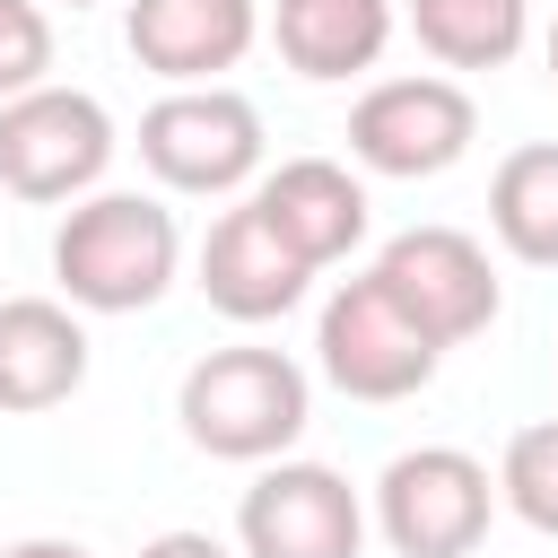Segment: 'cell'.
Listing matches in <instances>:
<instances>
[{
    "label": "cell",
    "mask_w": 558,
    "mask_h": 558,
    "mask_svg": "<svg viewBox=\"0 0 558 558\" xmlns=\"http://www.w3.org/2000/svg\"><path fill=\"white\" fill-rule=\"evenodd\" d=\"M52 270H61V288H70L78 305H96V314H140V305H157L166 279H174V218H166L157 201H140V192H96L87 209L61 218Z\"/></svg>",
    "instance_id": "obj_1"
},
{
    "label": "cell",
    "mask_w": 558,
    "mask_h": 558,
    "mask_svg": "<svg viewBox=\"0 0 558 558\" xmlns=\"http://www.w3.org/2000/svg\"><path fill=\"white\" fill-rule=\"evenodd\" d=\"M305 427V375L279 349H209L183 375V436L218 462H262L296 445Z\"/></svg>",
    "instance_id": "obj_2"
},
{
    "label": "cell",
    "mask_w": 558,
    "mask_h": 558,
    "mask_svg": "<svg viewBox=\"0 0 558 558\" xmlns=\"http://www.w3.org/2000/svg\"><path fill=\"white\" fill-rule=\"evenodd\" d=\"M436 357H445V340L366 270V279H349L331 305H323V366H331V384L349 392V401H401V392H418L427 375H436Z\"/></svg>",
    "instance_id": "obj_3"
},
{
    "label": "cell",
    "mask_w": 558,
    "mask_h": 558,
    "mask_svg": "<svg viewBox=\"0 0 558 558\" xmlns=\"http://www.w3.org/2000/svg\"><path fill=\"white\" fill-rule=\"evenodd\" d=\"M113 157V122L78 87H26L0 105V192L17 201H70Z\"/></svg>",
    "instance_id": "obj_4"
},
{
    "label": "cell",
    "mask_w": 558,
    "mask_h": 558,
    "mask_svg": "<svg viewBox=\"0 0 558 558\" xmlns=\"http://www.w3.org/2000/svg\"><path fill=\"white\" fill-rule=\"evenodd\" d=\"M140 157L174 192H227L262 157V113L235 87H174L140 113Z\"/></svg>",
    "instance_id": "obj_5"
},
{
    "label": "cell",
    "mask_w": 558,
    "mask_h": 558,
    "mask_svg": "<svg viewBox=\"0 0 558 558\" xmlns=\"http://www.w3.org/2000/svg\"><path fill=\"white\" fill-rule=\"evenodd\" d=\"M375 506H384V541L401 558H471L488 532V471L453 445H418L384 471Z\"/></svg>",
    "instance_id": "obj_6"
},
{
    "label": "cell",
    "mask_w": 558,
    "mask_h": 558,
    "mask_svg": "<svg viewBox=\"0 0 558 558\" xmlns=\"http://www.w3.org/2000/svg\"><path fill=\"white\" fill-rule=\"evenodd\" d=\"M471 96L453 78H384L357 96L349 113V148L375 166V174H445L462 148H471Z\"/></svg>",
    "instance_id": "obj_7"
},
{
    "label": "cell",
    "mask_w": 558,
    "mask_h": 558,
    "mask_svg": "<svg viewBox=\"0 0 558 558\" xmlns=\"http://www.w3.org/2000/svg\"><path fill=\"white\" fill-rule=\"evenodd\" d=\"M375 279L436 331V340H471L497 323V270L462 227H401L375 253Z\"/></svg>",
    "instance_id": "obj_8"
},
{
    "label": "cell",
    "mask_w": 558,
    "mask_h": 558,
    "mask_svg": "<svg viewBox=\"0 0 558 558\" xmlns=\"http://www.w3.org/2000/svg\"><path fill=\"white\" fill-rule=\"evenodd\" d=\"M235 532H244V558H357L366 514H357V497H349L340 471L279 462V471H262L244 488Z\"/></svg>",
    "instance_id": "obj_9"
},
{
    "label": "cell",
    "mask_w": 558,
    "mask_h": 558,
    "mask_svg": "<svg viewBox=\"0 0 558 558\" xmlns=\"http://www.w3.org/2000/svg\"><path fill=\"white\" fill-rule=\"evenodd\" d=\"M305 279H314V262L270 227L262 201L227 209V218L209 227V244H201V296H209L218 314H235V323H270V314H288V305L305 296Z\"/></svg>",
    "instance_id": "obj_10"
},
{
    "label": "cell",
    "mask_w": 558,
    "mask_h": 558,
    "mask_svg": "<svg viewBox=\"0 0 558 558\" xmlns=\"http://www.w3.org/2000/svg\"><path fill=\"white\" fill-rule=\"evenodd\" d=\"M244 44L253 0H131V52L174 87H209V70H235Z\"/></svg>",
    "instance_id": "obj_11"
},
{
    "label": "cell",
    "mask_w": 558,
    "mask_h": 558,
    "mask_svg": "<svg viewBox=\"0 0 558 558\" xmlns=\"http://www.w3.org/2000/svg\"><path fill=\"white\" fill-rule=\"evenodd\" d=\"M87 384V331L52 296L0 305V410H52Z\"/></svg>",
    "instance_id": "obj_12"
},
{
    "label": "cell",
    "mask_w": 558,
    "mask_h": 558,
    "mask_svg": "<svg viewBox=\"0 0 558 558\" xmlns=\"http://www.w3.org/2000/svg\"><path fill=\"white\" fill-rule=\"evenodd\" d=\"M253 201L270 209V227H279L314 270H323V262H340V253L366 235V192H357V174H349V166H331V157H288Z\"/></svg>",
    "instance_id": "obj_13"
},
{
    "label": "cell",
    "mask_w": 558,
    "mask_h": 558,
    "mask_svg": "<svg viewBox=\"0 0 558 558\" xmlns=\"http://www.w3.org/2000/svg\"><path fill=\"white\" fill-rule=\"evenodd\" d=\"M392 0H279V52L305 78H349L384 52Z\"/></svg>",
    "instance_id": "obj_14"
},
{
    "label": "cell",
    "mask_w": 558,
    "mask_h": 558,
    "mask_svg": "<svg viewBox=\"0 0 558 558\" xmlns=\"http://www.w3.org/2000/svg\"><path fill=\"white\" fill-rule=\"evenodd\" d=\"M488 218L506 235V253L523 262H558V140H532L497 166L488 183Z\"/></svg>",
    "instance_id": "obj_15"
},
{
    "label": "cell",
    "mask_w": 558,
    "mask_h": 558,
    "mask_svg": "<svg viewBox=\"0 0 558 558\" xmlns=\"http://www.w3.org/2000/svg\"><path fill=\"white\" fill-rule=\"evenodd\" d=\"M410 26L445 70H497L523 44V0H410Z\"/></svg>",
    "instance_id": "obj_16"
},
{
    "label": "cell",
    "mask_w": 558,
    "mask_h": 558,
    "mask_svg": "<svg viewBox=\"0 0 558 558\" xmlns=\"http://www.w3.org/2000/svg\"><path fill=\"white\" fill-rule=\"evenodd\" d=\"M497 488H506V506H514L532 532H549V541H558V418H541V427H514Z\"/></svg>",
    "instance_id": "obj_17"
},
{
    "label": "cell",
    "mask_w": 558,
    "mask_h": 558,
    "mask_svg": "<svg viewBox=\"0 0 558 558\" xmlns=\"http://www.w3.org/2000/svg\"><path fill=\"white\" fill-rule=\"evenodd\" d=\"M44 70H52V26H44V9H35V0H0V96L44 87Z\"/></svg>",
    "instance_id": "obj_18"
},
{
    "label": "cell",
    "mask_w": 558,
    "mask_h": 558,
    "mask_svg": "<svg viewBox=\"0 0 558 558\" xmlns=\"http://www.w3.org/2000/svg\"><path fill=\"white\" fill-rule=\"evenodd\" d=\"M140 558H227V549H218L209 532H157V541H148Z\"/></svg>",
    "instance_id": "obj_19"
},
{
    "label": "cell",
    "mask_w": 558,
    "mask_h": 558,
    "mask_svg": "<svg viewBox=\"0 0 558 558\" xmlns=\"http://www.w3.org/2000/svg\"><path fill=\"white\" fill-rule=\"evenodd\" d=\"M9 558H87V549H78V541H17Z\"/></svg>",
    "instance_id": "obj_20"
},
{
    "label": "cell",
    "mask_w": 558,
    "mask_h": 558,
    "mask_svg": "<svg viewBox=\"0 0 558 558\" xmlns=\"http://www.w3.org/2000/svg\"><path fill=\"white\" fill-rule=\"evenodd\" d=\"M549 78H558V26H549Z\"/></svg>",
    "instance_id": "obj_21"
},
{
    "label": "cell",
    "mask_w": 558,
    "mask_h": 558,
    "mask_svg": "<svg viewBox=\"0 0 558 558\" xmlns=\"http://www.w3.org/2000/svg\"><path fill=\"white\" fill-rule=\"evenodd\" d=\"M70 9H87V0H70Z\"/></svg>",
    "instance_id": "obj_22"
}]
</instances>
